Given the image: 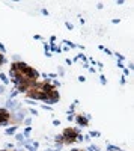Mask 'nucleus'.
Returning a JSON list of instances; mask_svg holds the SVG:
<instances>
[{
  "label": "nucleus",
  "instance_id": "nucleus-1",
  "mask_svg": "<svg viewBox=\"0 0 134 151\" xmlns=\"http://www.w3.org/2000/svg\"><path fill=\"white\" fill-rule=\"evenodd\" d=\"M63 136L66 137L65 142L69 144V142H74V141L77 139V137H78V133H77V130H74V129H66V130L63 132Z\"/></svg>",
  "mask_w": 134,
  "mask_h": 151
},
{
  "label": "nucleus",
  "instance_id": "nucleus-2",
  "mask_svg": "<svg viewBox=\"0 0 134 151\" xmlns=\"http://www.w3.org/2000/svg\"><path fill=\"white\" fill-rule=\"evenodd\" d=\"M9 119V113L5 109H0V124H6Z\"/></svg>",
  "mask_w": 134,
  "mask_h": 151
}]
</instances>
